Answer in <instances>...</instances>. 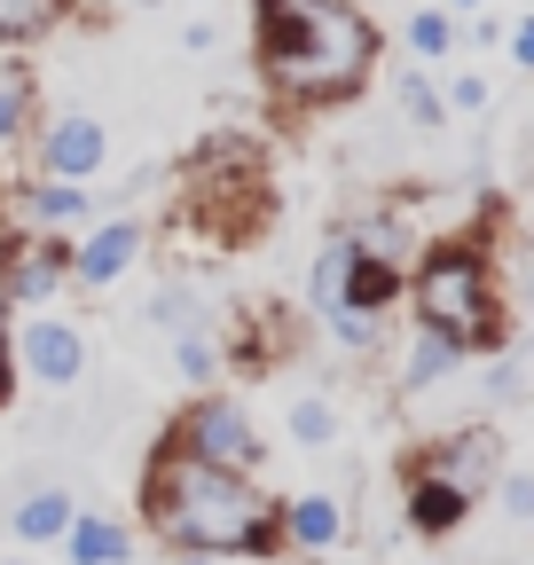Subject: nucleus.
<instances>
[{
  "label": "nucleus",
  "mask_w": 534,
  "mask_h": 565,
  "mask_svg": "<svg viewBox=\"0 0 534 565\" xmlns=\"http://www.w3.org/2000/svg\"><path fill=\"white\" fill-rule=\"evenodd\" d=\"M448 9H488V0H448Z\"/></svg>",
  "instance_id": "32"
},
{
  "label": "nucleus",
  "mask_w": 534,
  "mask_h": 565,
  "mask_svg": "<svg viewBox=\"0 0 534 565\" xmlns=\"http://www.w3.org/2000/svg\"><path fill=\"white\" fill-rule=\"evenodd\" d=\"M400 40H409L417 63H448V55H456V17H448V9H417L409 24H400Z\"/></svg>",
  "instance_id": "21"
},
{
  "label": "nucleus",
  "mask_w": 534,
  "mask_h": 565,
  "mask_svg": "<svg viewBox=\"0 0 534 565\" xmlns=\"http://www.w3.org/2000/svg\"><path fill=\"white\" fill-rule=\"evenodd\" d=\"M181 47H189V55H213V47H221V24H205V17H196V24L181 32Z\"/></svg>",
  "instance_id": "29"
},
{
  "label": "nucleus",
  "mask_w": 534,
  "mask_h": 565,
  "mask_svg": "<svg viewBox=\"0 0 534 565\" xmlns=\"http://www.w3.org/2000/svg\"><path fill=\"white\" fill-rule=\"evenodd\" d=\"M400 299L417 307V330H440L463 353L503 345V307H495V275H488L480 244H432Z\"/></svg>",
  "instance_id": "3"
},
{
  "label": "nucleus",
  "mask_w": 534,
  "mask_h": 565,
  "mask_svg": "<svg viewBox=\"0 0 534 565\" xmlns=\"http://www.w3.org/2000/svg\"><path fill=\"white\" fill-rule=\"evenodd\" d=\"M173 370H181L189 385H213V377H221V330H213V322L173 330Z\"/></svg>",
  "instance_id": "19"
},
{
  "label": "nucleus",
  "mask_w": 534,
  "mask_h": 565,
  "mask_svg": "<svg viewBox=\"0 0 534 565\" xmlns=\"http://www.w3.org/2000/svg\"><path fill=\"white\" fill-rule=\"evenodd\" d=\"M0 291H9L17 315L32 307H55L72 291V236H32V228H9L0 236Z\"/></svg>",
  "instance_id": "6"
},
{
  "label": "nucleus",
  "mask_w": 534,
  "mask_h": 565,
  "mask_svg": "<svg viewBox=\"0 0 534 565\" xmlns=\"http://www.w3.org/2000/svg\"><path fill=\"white\" fill-rule=\"evenodd\" d=\"M173 565H221V557H205V550H165Z\"/></svg>",
  "instance_id": "31"
},
{
  "label": "nucleus",
  "mask_w": 534,
  "mask_h": 565,
  "mask_svg": "<svg viewBox=\"0 0 534 565\" xmlns=\"http://www.w3.org/2000/svg\"><path fill=\"white\" fill-rule=\"evenodd\" d=\"M0 565H32V557H0Z\"/></svg>",
  "instance_id": "33"
},
{
  "label": "nucleus",
  "mask_w": 534,
  "mask_h": 565,
  "mask_svg": "<svg viewBox=\"0 0 534 565\" xmlns=\"http://www.w3.org/2000/svg\"><path fill=\"white\" fill-rule=\"evenodd\" d=\"M488 393L511 401V393H519V362H495V370H488Z\"/></svg>",
  "instance_id": "30"
},
{
  "label": "nucleus",
  "mask_w": 534,
  "mask_h": 565,
  "mask_svg": "<svg viewBox=\"0 0 534 565\" xmlns=\"http://www.w3.org/2000/svg\"><path fill=\"white\" fill-rule=\"evenodd\" d=\"M393 95H400V110H409L425 134H440V126H448V103H440V87L425 79V71H400V79H393Z\"/></svg>",
  "instance_id": "22"
},
{
  "label": "nucleus",
  "mask_w": 534,
  "mask_h": 565,
  "mask_svg": "<svg viewBox=\"0 0 534 565\" xmlns=\"http://www.w3.org/2000/svg\"><path fill=\"white\" fill-rule=\"evenodd\" d=\"M103 212V196L87 181H47V173H24L9 189V228H32V236H79Z\"/></svg>",
  "instance_id": "9"
},
{
  "label": "nucleus",
  "mask_w": 534,
  "mask_h": 565,
  "mask_svg": "<svg viewBox=\"0 0 534 565\" xmlns=\"http://www.w3.org/2000/svg\"><path fill=\"white\" fill-rule=\"evenodd\" d=\"M158 448L196 456V463H221V471H252V479H259V463H267L252 408H244V401H228V393H196V401L165 424V433H158Z\"/></svg>",
  "instance_id": "4"
},
{
  "label": "nucleus",
  "mask_w": 534,
  "mask_h": 565,
  "mask_svg": "<svg viewBox=\"0 0 534 565\" xmlns=\"http://www.w3.org/2000/svg\"><path fill=\"white\" fill-rule=\"evenodd\" d=\"M417 471H432V479H448V487H463L480 503V487H495L503 471H495V433H448V440H432L425 448V463Z\"/></svg>",
  "instance_id": "11"
},
{
  "label": "nucleus",
  "mask_w": 534,
  "mask_h": 565,
  "mask_svg": "<svg viewBox=\"0 0 534 565\" xmlns=\"http://www.w3.org/2000/svg\"><path fill=\"white\" fill-rule=\"evenodd\" d=\"M409 291V275H400V259H385V252H362L354 244V259H346V291H339V307H362V315H393V299ZM330 307V315H339ZM322 315V322H330Z\"/></svg>",
  "instance_id": "12"
},
{
  "label": "nucleus",
  "mask_w": 534,
  "mask_h": 565,
  "mask_svg": "<svg viewBox=\"0 0 534 565\" xmlns=\"http://www.w3.org/2000/svg\"><path fill=\"white\" fill-rule=\"evenodd\" d=\"M24 134H32V71L0 63V158L24 150Z\"/></svg>",
  "instance_id": "18"
},
{
  "label": "nucleus",
  "mask_w": 534,
  "mask_h": 565,
  "mask_svg": "<svg viewBox=\"0 0 534 565\" xmlns=\"http://www.w3.org/2000/svg\"><path fill=\"white\" fill-rule=\"evenodd\" d=\"M142 526L158 534V550H205V557H276L284 526H276V494L252 471H221L158 448L142 471Z\"/></svg>",
  "instance_id": "2"
},
{
  "label": "nucleus",
  "mask_w": 534,
  "mask_h": 565,
  "mask_svg": "<svg viewBox=\"0 0 534 565\" xmlns=\"http://www.w3.org/2000/svg\"><path fill=\"white\" fill-rule=\"evenodd\" d=\"M276 526H284V550H299V557H330L346 542V503L339 494H291V503H276Z\"/></svg>",
  "instance_id": "10"
},
{
  "label": "nucleus",
  "mask_w": 534,
  "mask_h": 565,
  "mask_svg": "<svg viewBox=\"0 0 534 565\" xmlns=\"http://www.w3.org/2000/svg\"><path fill=\"white\" fill-rule=\"evenodd\" d=\"M503 47H511V63H519V71H534V9H526V17L503 32Z\"/></svg>",
  "instance_id": "28"
},
{
  "label": "nucleus",
  "mask_w": 534,
  "mask_h": 565,
  "mask_svg": "<svg viewBox=\"0 0 534 565\" xmlns=\"http://www.w3.org/2000/svg\"><path fill=\"white\" fill-rule=\"evenodd\" d=\"M24 150H32V173H47V181H95L110 166V126L87 110H63L40 134H24Z\"/></svg>",
  "instance_id": "8"
},
{
  "label": "nucleus",
  "mask_w": 534,
  "mask_h": 565,
  "mask_svg": "<svg viewBox=\"0 0 534 565\" xmlns=\"http://www.w3.org/2000/svg\"><path fill=\"white\" fill-rule=\"evenodd\" d=\"M252 63L276 103L322 110L377 71V24L354 0H252Z\"/></svg>",
  "instance_id": "1"
},
{
  "label": "nucleus",
  "mask_w": 534,
  "mask_h": 565,
  "mask_svg": "<svg viewBox=\"0 0 534 565\" xmlns=\"http://www.w3.org/2000/svg\"><path fill=\"white\" fill-rule=\"evenodd\" d=\"M9 353H17V377H32L40 393H72V385L87 377V362H95L87 330H79L72 315H55V307H32V315H17V330H9Z\"/></svg>",
  "instance_id": "5"
},
{
  "label": "nucleus",
  "mask_w": 534,
  "mask_h": 565,
  "mask_svg": "<svg viewBox=\"0 0 534 565\" xmlns=\"http://www.w3.org/2000/svg\"><path fill=\"white\" fill-rule=\"evenodd\" d=\"M400 511H409L417 534H456L463 511H472V494L448 487V479H432V471H409V503H400Z\"/></svg>",
  "instance_id": "15"
},
{
  "label": "nucleus",
  "mask_w": 534,
  "mask_h": 565,
  "mask_svg": "<svg viewBox=\"0 0 534 565\" xmlns=\"http://www.w3.org/2000/svg\"><path fill=\"white\" fill-rule=\"evenodd\" d=\"M150 252V221L142 212H95L72 236V282L79 291H110L118 275H134V259Z\"/></svg>",
  "instance_id": "7"
},
{
  "label": "nucleus",
  "mask_w": 534,
  "mask_h": 565,
  "mask_svg": "<svg viewBox=\"0 0 534 565\" xmlns=\"http://www.w3.org/2000/svg\"><path fill=\"white\" fill-rule=\"evenodd\" d=\"M150 322H158V330L173 338V330H189V322H205V315H196V299H189L181 282H173V291H158V299H150Z\"/></svg>",
  "instance_id": "24"
},
{
  "label": "nucleus",
  "mask_w": 534,
  "mask_h": 565,
  "mask_svg": "<svg viewBox=\"0 0 534 565\" xmlns=\"http://www.w3.org/2000/svg\"><path fill=\"white\" fill-rule=\"evenodd\" d=\"M440 103H448V110H488V79H480V71H456Z\"/></svg>",
  "instance_id": "26"
},
{
  "label": "nucleus",
  "mask_w": 534,
  "mask_h": 565,
  "mask_svg": "<svg viewBox=\"0 0 534 565\" xmlns=\"http://www.w3.org/2000/svg\"><path fill=\"white\" fill-rule=\"evenodd\" d=\"M63 557L72 565H134V526L110 511H79L72 534H63Z\"/></svg>",
  "instance_id": "14"
},
{
  "label": "nucleus",
  "mask_w": 534,
  "mask_h": 565,
  "mask_svg": "<svg viewBox=\"0 0 534 565\" xmlns=\"http://www.w3.org/2000/svg\"><path fill=\"white\" fill-rule=\"evenodd\" d=\"M330 338H339L346 353H370V345L385 338V315H362V307H339V315H330Z\"/></svg>",
  "instance_id": "23"
},
{
  "label": "nucleus",
  "mask_w": 534,
  "mask_h": 565,
  "mask_svg": "<svg viewBox=\"0 0 534 565\" xmlns=\"http://www.w3.org/2000/svg\"><path fill=\"white\" fill-rule=\"evenodd\" d=\"M72 24V0H0V47H32Z\"/></svg>",
  "instance_id": "17"
},
{
  "label": "nucleus",
  "mask_w": 534,
  "mask_h": 565,
  "mask_svg": "<svg viewBox=\"0 0 534 565\" xmlns=\"http://www.w3.org/2000/svg\"><path fill=\"white\" fill-rule=\"evenodd\" d=\"M9 330H17V307H9V291H0V408L17 401V353H9Z\"/></svg>",
  "instance_id": "25"
},
{
  "label": "nucleus",
  "mask_w": 534,
  "mask_h": 565,
  "mask_svg": "<svg viewBox=\"0 0 534 565\" xmlns=\"http://www.w3.org/2000/svg\"><path fill=\"white\" fill-rule=\"evenodd\" d=\"M495 494H503V511H511V519H534V471H511V479H495Z\"/></svg>",
  "instance_id": "27"
},
{
  "label": "nucleus",
  "mask_w": 534,
  "mask_h": 565,
  "mask_svg": "<svg viewBox=\"0 0 534 565\" xmlns=\"http://www.w3.org/2000/svg\"><path fill=\"white\" fill-rule=\"evenodd\" d=\"M72 519H79V494H72V487H32L9 526H17V542H32V550H63Z\"/></svg>",
  "instance_id": "13"
},
{
  "label": "nucleus",
  "mask_w": 534,
  "mask_h": 565,
  "mask_svg": "<svg viewBox=\"0 0 534 565\" xmlns=\"http://www.w3.org/2000/svg\"><path fill=\"white\" fill-rule=\"evenodd\" d=\"M284 433H291L299 448H330V440H339V408H330L322 393H299V401L284 408Z\"/></svg>",
  "instance_id": "20"
},
{
  "label": "nucleus",
  "mask_w": 534,
  "mask_h": 565,
  "mask_svg": "<svg viewBox=\"0 0 534 565\" xmlns=\"http://www.w3.org/2000/svg\"><path fill=\"white\" fill-rule=\"evenodd\" d=\"M456 370H463V345H448L440 330H417L409 353H400V385H409V393H432V385H448Z\"/></svg>",
  "instance_id": "16"
}]
</instances>
